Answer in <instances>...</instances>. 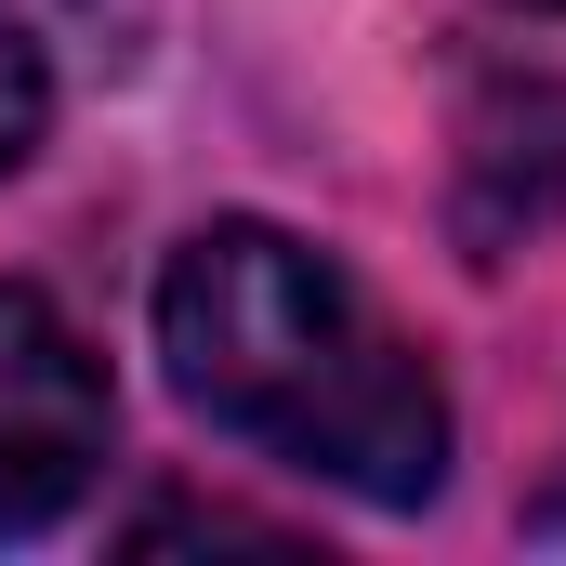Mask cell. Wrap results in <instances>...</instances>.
<instances>
[{
  "label": "cell",
  "mask_w": 566,
  "mask_h": 566,
  "mask_svg": "<svg viewBox=\"0 0 566 566\" xmlns=\"http://www.w3.org/2000/svg\"><path fill=\"white\" fill-rule=\"evenodd\" d=\"M527 13H566V0H527Z\"/></svg>",
  "instance_id": "5b68a950"
},
{
  "label": "cell",
  "mask_w": 566,
  "mask_h": 566,
  "mask_svg": "<svg viewBox=\"0 0 566 566\" xmlns=\"http://www.w3.org/2000/svg\"><path fill=\"white\" fill-rule=\"evenodd\" d=\"M53 119V66H40V40L0 13V171H27V145Z\"/></svg>",
  "instance_id": "277c9868"
},
{
  "label": "cell",
  "mask_w": 566,
  "mask_h": 566,
  "mask_svg": "<svg viewBox=\"0 0 566 566\" xmlns=\"http://www.w3.org/2000/svg\"><path fill=\"white\" fill-rule=\"evenodd\" d=\"M158 356L185 409L277 448L290 474L409 514L448 488V396L396 316L290 224H198L158 277Z\"/></svg>",
  "instance_id": "6da1fadb"
},
{
  "label": "cell",
  "mask_w": 566,
  "mask_h": 566,
  "mask_svg": "<svg viewBox=\"0 0 566 566\" xmlns=\"http://www.w3.org/2000/svg\"><path fill=\"white\" fill-rule=\"evenodd\" d=\"M106 434H119L106 356L66 329V303H40V290L0 277V541L53 527L106 474Z\"/></svg>",
  "instance_id": "7a4b0ae2"
},
{
  "label": "cell",
  "mask_w": 566,
  "mask_h": 566,
  "mask_svg": "<svg viewBox=\"0 0 566 566\" xmlns=\"http://www.w3.org/2000/svg\"><path fill=\"white\" fill-rule=\"evenodd\" d=\"M554 133H566V93H501L488 119H474V171H461V224L501 251V238H541L566 211L554 185Z\"/></svg>",
  "instance_id": "3957f363"
}]
</instances>
